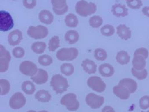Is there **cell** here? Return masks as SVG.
<instances>
[{"mask_svg": "<svg viewBox=\"0 0 149 112\" xmlns=\"http://www.w3.org/2000/svg\"><path fill=\"white\" fill-rule=\"evenodd\" d=\"M76 13L83 17H87L95 13L97 11V5L93 2L86 1H78L75 7Z\"/></svg>", "mask_w": 149, "mask_h": 112, "instance_id": "cell-1", "label": "cell"}, {"mask_svg": "<svg viewBox=\"0 0 149 112\" xmlns=\"http://www.w3.org/2000/svg\"><path fill=\"white\" fill-rule=\"evenodd\" d=\"M50 86L56 94H61L67 90L69 84L65 78L61 74H55L51 79Z\"/></svg>", "mask_w": 149, "mask_h": 112, "instance_id": "cell-2", "label": "cell"}, {"mask_svg": "<svg viewBox=\"0 0 149 112\" xmlns=\"http://www.w3.org/2000/svg\"><path fill=\"white\" fill-rule=\"evenodd\" d=\"M60 103L69 111H75L79 108V102L74 93H68L61 98Z\"/></svg>", "mask_w": 149, "mask_h": 112, "instance_id": "cell-3", "label": "cell"}, {"mask_svg": "<svg viewBox=\"0 0 149 112\" xmlns=\"http://www.w3.org/2000/svg\"><path fill=\"white\" fill-rule=\"evenodd\" d=\"M78 55V50L75 47L62 48L56 54V58L61 61H72L75 59Z\"/></svg>", "mask_w": 149, "mask_h": 112, "instance_id": "cell-4", "label": "cell"}, {"mask_svg": "<svg viewBox=\"0 0 149 112\" xmlns=\"http://www.w3.org/2000/svg\"><path fill=\"white\" fill-rule=\"evenodd\" d=\"M49 30L47 27L42 25L31 26L27 30V35L34 39H42L48 35Z\"/></svg>", "mask_w": 149, "mask_h": 112, "instance_id": "cell-5", "label": "cell"}, {"mask_svg": "<svg viewBox=\"0 0 149 112\" xmlns=\"http://www.w3.org/2000/svg\"><path fill=\"white\" fill-rule=\"evenodd\" d=\"M14 26V20L11 15L7 11H0V30L7 32L13 29Z\"/></svg>", "mask_w": 149, "mask_h": 112, "instance_id": "cell-6", "label": "cell"}, {"mask_svg": "<svg viewBox=\"0 0 149 112\" xmlns=\"http://www.w3.org/2000/svg\"><path fill=\"white\" fill-rule=\"evenodd\" d=\"M87 85L93 90L97 92L102 93L106 88V83L102 79L97 76H92L87 80Z\"/></svg>", "mask_w": 149, "mask_h": 112, "instance_id": "cell-7", "label": "cell"}, {"mask_svg": "<svg viewBox=\"0 0 149 112\" xmlns=\"http://www.w3.org/2000/svg\"><path fill=\"white\" fill-rule=\"evenodd\" d=\"M26 99L24 95L20 92L15 93L9 100V106L11 108L16 110L22 108L26 104Z\"/></svg>", "mask_w": 149, "mask_h": 112, "instance_id": "cell-8", "label": "cell"}, {"mask_svg": "<svg viewBox=\"0 0 149 112\" xmlns=\"http://www.w3.org/2000/svg\"><path fill=\"white\" fill-rule=\"evenodd\" d=\"M11 57L10 52L5 48V47L0 45V72H6L8 69L9 63Z\"/></svg>", "mask_w": 149, "mask_h": 112, "instance_id": "cell-9", "label": "cell"}, {"mask_svg": "<svg viewBox=\"0 0 149 112\" xmlns=\"http://www.w3.org/2000/svg\"><path fill=\"white\" fill-rule=\"evenodd\" d=\"M86 102L91 108L98 109L104 104V98L103 97L97 95L93 93H91L86 96Z\"/></svg>", "mask_w": 149, "mask_h": 112, "instance_id": "cell-10", "label": "cell"}, {"mask_svg": "<svg viewBox=\"0 0 149 112\" xmlns=\"http://www.w3.org/2000/svg\"><path fill=\"white\" fill-rule=\"evenodd\" d=\"M19 69L22 74L31 77L35 75L38 71L36 65L34 63L28 60L24 61L21 63Z\"/></svg>", "mask_w": 149, "mask_h": 112, "instance_id": "cell-11", "label": "cell"}, {"mask_svg": "<svg viewBox=\"0 0 149 112\" xmlns=\"http://www.w3.org/2000/svg\"><path fill=\"white\" fill-rule=\"evenodd\" d=\"M53 10L57 15H62L68 11V6L65 0H52Z\"/></svg>", "mask_w": 149, "mask_h": 112, "instance_id": "cell-12", "label": "cell"}, {"mask_svg": "<svg viewBox=\"0 0 149 112\" xmlns=\"http://www.w3.org/2000/svg\"><path fill=\"white\" fill-rule=\"evenodd\" d=\"M49 76L47 72L42 69H39L37 73L31 77V79L35 83L42 85L46 83L48 80Z\"/></svg>", "mask_w": 149, "mask_h": 112, "instance_id": "cell-13", "label": "cell"}, {"mask_svg": "<svg viewBox=\"0 0 149 112\" xmlns=\"http://www.w3.org/2000/svg\"><path fill=\"white\" fill-rule=\"evenodd\" d=\"M7 39L10 45L13 46L17 45L22 40V33L19 30H14L8 34Z\"/></svg>", "mask_w": 149, "mask_h": 112, "instance_id": "cell-14", "label": "cell"}, {"mask_svg": "<svg viewBox=\"0 0 149 112\" xmlns=\"http://www.w3.org/2000/svg\"><path fill=\"white\" fill-rule=\"evenodd\" d=\"M113 92L118 98L122 100L129 99L131 94L126 88L119 84L113 87Z\"/></svg>", "mask_w": 149, "mask_h": 112, "instance_id": "cell-15", "label": "cell"}, {"mask_svg": "<svg viewBox=\"0 0 149 112\" xmlns=\"http://www.w3.org/2000/svg\"><path fill=\"white\" fill-rule=\"evenodd\" d=\"M111 12L117 17H125L128 15V9L125 5L120 3H115L112 7Z\"/></svg>", "mask_w": 149, "mask_h": 112, "instance_id": "cell-16", "label": "cell"}, {"mask_svg": "<svg viewBox=\"0 0 149 112\" xmlns=\"http://www.w3.org/2000/svg\"><path fill=\"white\" fill-rule=\"evenodd\" d=\"M146 59L142 55L134 54V58L132 60L133 67L137 70H142L145 69Z\"/></svg>", "mask_w": 149, "mask_h": 112, "instance_id": "cell-17", "label": "cell"}, {"mask_svg": "<svg viewBox=\"0 0 149 112\" xmlns=\"http://www.w3.org/2000/svg\"><path fill=\"white\" fill-rule=\"evenodd\" d=\"M39 20L43 24L50 25L53 22L54 16L50 11L43 10L39 13Z\"/></svg>", "mask_w": 149, "mask_h": 112, "instance_id": "cell-18", "label": "cell"}, {"mask_svg": "<svg viewBox=\"0 0 149 112\" xmlns=\"http://www.w3.org/2000/svg\"><path fill=\"white\" fill-rule=\"evenodd\" d=\"M81 66L83 70L88 74H95L97 72V65L92 60H84L81 63Z\"/></svg>", "mask_w": 149, "mask_h": 112, "instance_id": "cell-19", "label": "cell"}, {"mask_svg": "<svg viewBox=\"0 0 149 112\" xmlns=\"http://www.w3.org/2000/svg\"><path fill=\"white\" fill-rule=\"evenodd\" d=\"M119 85L126 88L130 93L135 92L137 89V84L135 80L130 78H124L121 80L118 83Z\"/></svg>", "mask_w": 149, "mask_h": 112, "instance_id": "cell-20", "label": "cell"}, {"mask_svg": "<svg viewBox=\"0 0 149 112\" xmlns=\"http://www.w3.org/2000/svg\"><path fill=\"white\" fill-rule=\"evenodd\" d=\"M99 73L104 77H112L115 73V69L112 65L108 63H104L99 66Z\"/></svg>", "mask_w": 149, "mask_h": 112, "instance_id": "cell-21", "label": "cell"}, {"mask_svg": "<svg viewBox=\"0 0 149 112\" xmlns=\"http://www.w3.org/2000/svg\"><path fill=\"white\" fill-rule=\"evenodd\" d=\"M117 33L123 40H127L131 37V31L125 25H120L117 27Z\"/></svg>", "mask_w": 149, "mask_h": 112, "instance_id": "cell-22", "label": "cell"}, {"mask_svg": "<svg viewBox=\"0 0 149 112\" xmlns=\"http://www.w3.org/2000/svg\"><path fill=\"white\" fill-rule=\"evenodd\" d=\"M35 98L41 103H47L52 99V95L47 90H40L36 93Z\"/></svg>", "mask_w": 149, "mask_h": 112, "instance_id": "cell-23", "label": "cell"}, {"mask_svg": "<svg viewBox=\"0 0 149 112\" xmlns=\"http://www.w3.org/2000/svg\"><path fill=\"white\" fill-rule=\"evenodd\" d=\"M79 39V33L75 30H69L65 34V39L69 44H74Z\"/></svg>", "mask_w": 149, "mask_h": 112, "instance_id": "cell-24", "label": "cell"}, {"mask_svg": "<svg viewBox=\"0 0 149 112\" xmlns=\"http://www.w3.org/2000/svg\"><path fill=\"white\" fill-rule=\"evenodd\" d=\"M116 59L117 61L120 64L124 65L127 64L130 62V56H129V54L126 51L122 50L117 53Z\"/></svg>", "mask_w": 149, "mask_h": 112, "instance_id": "cell-25", "label": "cell"}, {"mask_svg": "<svg viewBox=\"0 0 149 112\" xmlns=\"http://www.w3.org/2000/svg\"><path fill=\"white\" fill-rule=\"evenodd\" d=\"M21 89L27 95H32L35 92V86L30 81H25L21 85Z\"/></svg>", "mask_w": 149, "mask_h": 112, "instance_id": "cell-26", "label": "cell"}, {"mask_svg": "<svg viewBox=\"0 0 149 112\" xmlns=\"http://www.w3.org/2000/svg\"><path fill=\"white\" fill-rule=\"evenodd\" d=\"M65 22L66 25L69 27L74 28L78 25V19L74 14L69 13L65 16Z\"/></svg>", "mask_w": 149, "mask_h": 112, "instance_id": "cell-27", "label": "cell"}, {"mask_svg": "<svg viewBox=\"0 0 149 112\" xmlns=\"http://www.w3.org/2000/svg\"><path fill=\"white\" fill-rule=\"evenodd\" d=\"M47 47V44L44 42L37 41L34 42L31 46V49L34 53L40 54L44 53Z\"/></svg>", "mask_w": 149, "mask_h": 112, "instance_id": "cell-28", "label": "cell"}, {"mask_svg": "<svg viewBox=\"0 0 149 112\" xmlns=\"http://www.w3.org/2000/svg\"><path fill=\"white\" fill-rule=\"evenodd\" d=\"M60 47V39L58 36H53L49 40L48 44V49L52 52L55 51Z\"/></svg>", "mask_w": 149, "mask_h": 112, "instance_id": "cell-29", "label": "cell"}, {"mask_svg": "<svg viewBox=\"0 0 149 112\" xmlns=\"http://www.w3.org/2000/svg\"><path fill=\"white\" fill-rule=\"evenodd\" d=\"M74 72V67L70 63H64L61 66V72L66 76L72 75Z\"/></svg>", "mask_w": 149, "mask_h": 112, "instance_id": "cell-30", "label": "cell"}, {"mask_svg": "<svg viewBox=\"0 0 149 112\" xmlns=\"http://www.w3.org/2000/svg\"><path fill=\"white\" fill-rule=\"evenodd\" d=\"M0 88L1 95H5L8 94L10 90V82L6 79H0Z\"/></svg>", "mask_w": 149, "mask_h": 112, "instance_id": "cell-31", "label": "cell"}, {"mask_svg": "<svg viewBox=\"0 0 149 112\" xmlns=\"http://www.w3.org/2000/svg\"><path fill=\"white\" fill-rule=\"evenodd\" d=\"M103 22V21L102 17L97 15L92 16L89 20V25L93 28H98L102 25Z\"/></svg>", "mask_w": 149, "mask_h": 112, "instance_id": "cell-32", "label": "cell"}, {"mask_svg": "<svg viewBox=\"0 0 149 112\" xmlns=\"http://www.w3.org/2000/svg\"><path fill=\"white\" fill-rule=\"evenodd\" d=\"M38 62L42 66H47L50 65L53 63V60L50 55H42L39 57Z\"/></svg>", "mask_w": 149, "mask_h": 112, "instance_id": "cell-33", "label": "cell"}, {"mask_svg": "<svg viewBox=\"0 0 149 112\" xmlns=\"http://www.w3.org/2000/svg\"><path fill=\"white\" fill-rule=\"evenodd\" d=\"M131 73L134 77L139 80H143L148 77V71L145 69L142 70H137L132 67L131 69Z\"/></svg>", "mask_w": 149, "mask_h": 112, "instance_id": "cell-34", "label": "cell"}, {"mask_svg": "<svg viewBox=\"0 0 149 112\" xmlns=\"http://www.w3.org/2000/svg\"><path fill=\"white\" fill-rule=\"evenodd\" d=\"M115 32V27L111 25H105L101 29V33L105 36H112Z\"/></svg>", "mask_w": 149, "mask_h": 112, "instance_id": "cell-35", "label": "cell"}, {"mask_svg": "<svg viewBox=\"0 0 149 112\" xmlns=\"http://www.w3.org/2000/svg\"><path fill=\"white\" fill-rule=\"evenodd\" d=\"M94 55L95 58L98 61H104L107 58V53L105 50L101 48L96 49Z\"/></svg>", "mask_w": 149, "mask_h": 112, "instance_id": "cell-36", "label": "cell"}, {"mask_svg": "<svg viewBox=\"0 0 149 112\" xmlns=\"http://www.w3.org/2000/svg\"><path fill=\"white\" fill-rule=\"evenodd\" d=\"M127 6L132 9H139L142 6V2L140 0H127Z\"/></svg>", "mask_w": 149, "mask_h": 112, "instance_id": "cell-37", "label": "cell"}, {"mask_svg": "<svg viewBox=\"0 0 149 112\" xmlns=\"http://www.w3.org/2000/svg\"><path fill=\"white\" fill-rule=\"evenodd\" d=\"M25 54V50L20 46L16 47L13 50V54L16 58H22Z\"/></svg>", "mask_w": 149, "mask_h": 112, "instance_id": "cell-38", "label": "cell"}, {"mask_svg": "<svg viewBox=\"0 0 149 112\" xmlns=\"http://www.w3.org/2000/svg\"><path fill=\"white\" fill-rule=\"evenodd\" d=\"M140 108L142 109H146L149 108V96L145 95L142 97L139 101Z\"/></svg>", "mask_w": 149, "mask_h": 112, "instance_id": "cell-39", "label": "cell"}, {"mask_svg": "<svg viewBox=\"0 0 149 112\" xmlns=\"http://www.w3.org/2000/svg\"><path fill=\"white\" fill-rule=\"evenodd\" d=\"M134 54L142 55L143 56H144L146 59H147L149 56V51L146 49H145L144 47H141V48H139L137 50H136Z\"/></svg>", "mask_w": 149, "mask_h": 112, "instance_id": "cell-40", "label": "cell"}, {"mask_svg": "<svg viewBox=\"0 0 149 112\" xmlns=\"http://www.w3.org/2000/svg\"><path fill=\"white\" fill-rule=\"evenodd\" d=\"M22 2L24 6L29 9L33 8L36 5V1L35 0H24Z\"/></svg>", "mask_w": 149, "mask_h": 112, "instance_id": "cell-41", "label": "cell"}, {"mask_svg": "<svg viewBox=\"0 0 149 112\" xmlns=\"http://www.w3.org/2000/svg\"><path fill=\"white\" fill-rule=\"evenodd\" d=\"M102 112H116L115 109L110 106H106L102 109Z\"/></svg>", "mask_w": 149, "mask_h": 112, "instance_id": "cell-42", "label": "cell"}, {"mask_svg": "<svg viewBox=\"0 0 149 112\" xmlns=\"http://www.w3.org/2000/svg\"><path fill=\"white\" fill-rule=\"evenodd\" d=\"M142 12L144 15L149 17V7H144L142 8Z\"/></svg>", "mask_w": 149, "mask_h": 112, "instance_id": "cell-43", "label": "cell"}, {"mask_svg": "<svg viewBox=\"0 0 149 112\" xmlns=\"http://www.w3.org/2000/svg\"><path fill=\"white\" fill-rule=\"evenodd\" d=\"M27 112H36V111H33V110H30V111H27Z\"/></svg>", "mask_w": 149, "mask_h": 112, "instance_id": "cell-44", "label": "cell"}, {"mask_svg": "<svg viewBox=\"0 0 149 112\" xmlns=\"http://www.w3.org/2000/svg\"><path fill=\"white\" fill-rule=\"evenodd\" d=\"M48 112L47 111H39V112Z\"/></svg>", "mask_w": 149, "mask_h": 112, "instance_id": "cell-45", "label": "cell"}, {"mask_svg": "<svg viewBox=\"0 0 149 112\" xmlns=\"http://www.w3.org/2000/svg\"><path fill=\"white\" fill-rule=\"evenodd\" d=\"M143 112V111H142V112ZM149 112V111H148V112Z\"/></svg>", "mask_w": 149, "mask_h": 112, "instance_id": "cell-46", "label": "cell"}]
</instances>
